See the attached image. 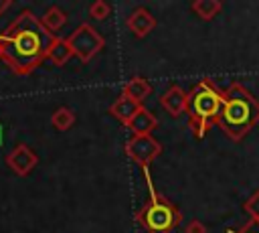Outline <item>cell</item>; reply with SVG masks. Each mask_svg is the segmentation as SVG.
<instances>
[{
	"label": "cell",
	"instance_id": "obj_21",
	"mask_svg": "<svg viewBox=\"0 0 259 233\" xmlns=\"http://www.w3.org/2000/svg\"><path fill=\"white\" fill-rule=\"evenodd\" d=\"M10 4H12L10 0H0V14H2L4 10H8V8H10Z\"/></svg>",
	"mask_w": 259,
	"mask_h": 233
},
{
	"label": "cell",
	"instance_id": "obj_20",
	"mask_svg": "<svg viewBox=\"0 0 259 233\" xmlns=\"http://www.w3.org/2000/svg\"><path fill=\"white\" fill-rule=\"evenodd\" d=\"M184 233H206V227H204V223H202V221L192 219V221H188V223H186Z\"/></svg>",
	"mask_w": 259,
	"mask_h": 233
},
{
	"label": "cell",
	"instance_id": "obj_12",
	"mask_svg": "<svg viewBox=\"0 0 259 233\" xmlns=\"http://www.w3.org/2000/svg\"><path fill=\"white\" fill-rule=\"evenodd\" d=\"M156 126H158V118L144 105L127 124V128L134 132V136H152V130H156Z\"/></svg>",
	"mask_w": 259,
	"mask_h": 233
},
{
	"label": "cell",
	"instance_id": "obj_3",
	"mask_svg": "<svg viewBox=\"0 0 259 233\" xmlns=\"http://www.w3.org/2000/svg\"><path fill=\"white\" fill-rule=\"evenodd\" d=\"M142 174H144L150 197L142 205V209L136 213V223L148 233H172L182 223V213L174 203H170L154 186V180L148 168H142Z\"/></svg>",
	"mask_w": 259,
	"mask_h": 233
},
{
	"label": "cell",
	"instance_id": "obj_8",
	"mask_svg": "<svg viewBox=\"0 0 259 233\" xmlns=\"http://www.w3.org/2000/svg\"><path fill=\"white\" fill-rule=\"evenodd\" d=\"M160 105L172 115L178 118L180 113H184L188 109V93L180 87V85H170L162 95H160Z\"/></svg>",
	"mask_w": 259,
	"mask_h": 233
},
{
	"label": "cell",
	"instance_id": "obj_17",
	"mask_svg": "<svg viewBox=\"0 0 259 233\" xmlns=\"http://www.w3.org/2000/svg\"><path fill=\"white\" fill-rule=\"evenodd\" d=\"M109 4L105 0H95L91 6H89V16L91 18H97V20H103L109 16Z\"/></svg>",
	"mask_w": 259,
	"mask_h": 233
},
{
	"label": "cell",
	"instance_id": "obj_2",
	"mask_svg": "<svg viewBox=\"0 0 259 233\" xmlns=\"http://www.w3.org/2000/svg\"><path fill=\"white\" fill-rule=\"evenodd\" d=\"M223 95L225 99L217 126L231 140L239 142L259 124V99L253 97V93L239 81H233Z\"/></svg>",
	"mask_w": 259,
	"mask_h": 233
},
{
	"label": "cell",
	"instance_id": "obj_19",
	"mask_svg": "<svg viewBox=\"0 0 259 233\" xmlns=\"http://www.w3.org/2000/svg\"><path fill=\"white\" fill-rule=\"evenodd\" d=\"M225 233H259V221L257 219H249L243 227H239V229H227Z\"/></svg>",
	"mask_w": 259,
	"mask_h": 233
},
{
	"label": "cell",
	"instance_id": "obj_15",
	"mask_svg": "<svg viewBox=\"0 0 259 233\" xmlns=\"http://www.w3.org/2000/svg\"><path fill=\"white\" fill-rule=\"evenodd\" d=\"M40 22H42V26L49 30V32H57L65 22H67V14L59 8V6H51V8H47V12L40 16Z\"/></svg>",
	"mask_w": 259,
	"mask_h": 233
},
{
	"label": "cell",
	"instance_id": "obj_23",
	"mask_svg": "<svg viewBox=\"0 0 259 233\" xmlns=\"http://www.w3.org/2000/svg\"><path fill=\"white\" fill-rule=\"evenodd\" d=\"M0 57H2V47H0Z\"/></svg>",
	"mask_w": 259,
	"mask_h": 233
},
{
	"label": "cell",
	"instance_id": "obj_11",
	"mask_svg": "<svg viewBox=\"0 0 259 233\" xmlns=\"http://www.w3.org/2000/svg\"><path fill=\"white\" fill-rule=\"evenodd\" d=\"M140 109H142V103H138V101H134V99H130V97H125V95H119V97L111 103L109 113L115 115L123 126H127V124L132 122V118H134Z\"/></svg>",
	"mask_w": 259,
	"mask_h": 233
},
{
	"label": "cell",
	"instance_id": "obj_1",
	"mask_svg": "<svg viewBox=\"0 0 259 233\" xmlns=\"http://www.w3.org/2000/svg\"><path fill=\"white\" fill-rule=\"evenodd\" d=\"M55 38L57 36L42 26L38 16H34L30 10H22L0 34V59L14 73L28 75L47 59Z\"/></svg>",
	"mask_w": 259,
	"mask_h": 233
},
{
	"label": "cell",
	"instance_id": "obj_9",
	"mask_svg": "<svg viewBox=\"0 0 259 233\" xmlns=\"http://www.w3.org/2000/svg\"><path fill=\"white\" fill-rule=\"evenodd\" d=\"M125 24H127V28H130L138 38H144L146 34H150V32L156 28V16H154L148 8L138 6V8H134V10L130 12Z\"/></svg>",
	"mask_w": 259,
	"mask_h": 233
},
{
	"label": "cell",
	"instance_id": "obj_6",
	"mask_svg": "<svg viewBox=\"0 0 259 233\" xmlns=\"http://www.w3.org/2000/svg\"><path fill=\"white\" fill-rule=\"evenodd\" d=\"M123 152L130 160H134L136 164H140L142 168H148V164L162 154V146L156 138L152 136H132L125 146H123Z\"/></svg>",
	"mask_w": 259,
	"mask_h": 233
},
{
	"label": "cell",
	"instance_id": "obj_5",
	"mask_svg": "<svg viewBox=\"0 0 259 233\" xmlns=\"http://www.w3.org/2000/svg\"><path fill=\"white\" fill-rule=\"evenodd\" d=\"M67 43L73 51V55H77L83 63H89L103 47H105V38L87 22L79 24L69 36H67Z\"/></svg>",
	"mask_w": 259,
	"mask_h": 233
},
{
	"label": "cell",
	"instance_id": "obj_10",
	"mask_svg": "<svg viewBox=\"0 0 259 233\" xmlns=\"http://www.w3.org/2000/svg\"><path fill=\"white\" fill-rule=\"evenodd\" d=\"M150 93H152V85H150V81H148L146 77H142V75H134V77H130V79L121 85V95L134 99V101H138V103H142Z\"/></svg>",
	"mask_w": 259,
	"mask_h": 233
},
{
	"label": "cell",
	"instance_id": "obj_18",
	"mask_svg": "<svg viewBox=\"0 0 259 233\" xmlns=\"http://www.w3.org/2000/svg\"><path fill=\"white\" fill-rule=\"evenodd\" d=\"M243 211H247L251 219H257L259 221V188L243 203Z\"/></svg>",
	"mask_w": 259,
	"mask_h": 233
},
{
	"label": "cell",
	"instance_id": "obj_22",
	"mask_svg": "<svg viewBox=\"0 0 259 233\" xmlns=\"http://www.w3.org/2000/svg\"><path fill=\"white\" fill-rule=\"evenodd\" d=\"M0 140H2V130H0Z\"/></svg>",
	"mask_w": 259,
	"mask_h": 233
},
{
	"label": "cell",
	"instance_id": "obj_4",
	"mask_svg": "<svg viewBox=\"0 0 259 233\" xmlns=\"http://www.w3.org/2000/svg\"><path fill=\"white\" fill-rule=\"evenodd\" d=\"M223 91L210 81L200 79L188 91V128L194 138H202L212 124H217L221 109H223Z\"/></svg>",
	"mask_w": 259,
	"mask_h": 233
},
{
	"label": "cell",
	"instance_id": "obj_14",
	"mask_svg": "<svg viewBox=\"0 0 259 233\" xmlns=\"http://www.w3.org/2000/svg\"><path fill=\"white\" fill-rule=\"evenodd\" d=\"M190 8L194 10L196 16H200L202 20H210L214 18L221 10H223V2L221 0H194L190 4Z\"/></svg>",
	"mask_w": 259,
	"mask_h": 233
},
{
	"label": "cell",
	"instance_id": "obj_13",
	"mask_svg": "<svg viewBox=\"0 0 259 233\" xmlns=\"http://www.w3.org/2000/svg\"><path fill=\"white\" fill-rule=\"evenodd\" d=\"M71 57H73V51H71V47H69L67 38H61V36H57V38L53 41L51 49H49V55H47V59H49L53 65L61 67V65H65V63H67Z\"/></svg>",
	"mask_w": 259,
	"mask_h": 233
},
{
	"label": "cell",
	"instance_id": "obj_16",
	"mask_svg": "<svg viewBox=\"0 0 259 233\" xmlns=\"http://www.w3.org/2000/svg\"><path fill=\"white\" fill-rule=\"evenodd\" d=\"M51 124H53V128L55 130H59V132H65V130H69L73 124H75V113H73V109L71 107H57L55 111H53V115H51Z\"/></svg>",
	"mask_w": 259,
	"mask_h": 233
},
{
	"label": "cell",
	"instance_id": "obj_7",
	"mask_svg": "<svg viewBox=\"0 0 259 233\" xmlns=\"http://www.w3.org/2000/svg\"><path fill=\"white\" fill-rule=\"evenodd\" d=\"M6 162L8 166L18 174V176H26L38 162L36 154L26 146V144H18L8 156H6Z\"/></svg>",
	"mask_w": 259,
	"mask_h": 233
}]
</instances>
